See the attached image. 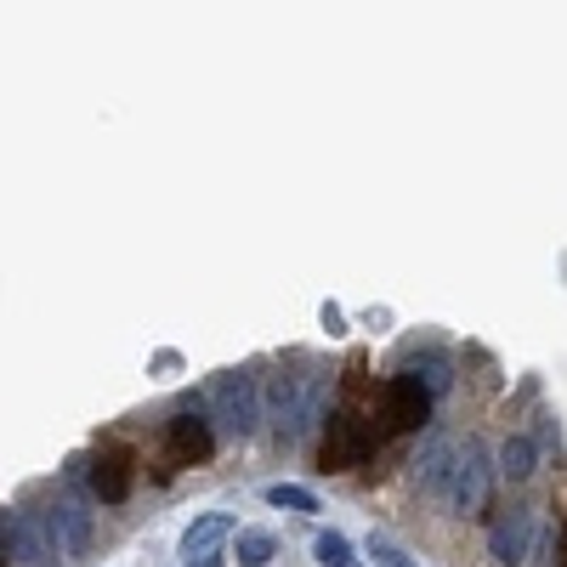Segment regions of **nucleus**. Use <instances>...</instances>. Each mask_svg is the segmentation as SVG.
<instances>
[{
    "label": "nucleus",
    "mask_w": 567,
    "mask_h": 567,
    "mask_svg": "<svg viewBox=\"0 0 567 567\" xmlns=\"http://www.w3.org/2000/svg\"><path fill=\"white\" fill-rule=\"evenodd\" d=\"M233 534H239V523H233L227 511H210V516H199V523H187V534H182V545H176V556L187 561V567H199V561H210Z\"/></svg>",
    "instance_id": "8"
},
{
    "label": "nucleus",
    "mask_w": 567,
    "mask_h": 567,
    "mask_svg": "<svg viewBox=\"0 0 567 567\" xmlns=\"http://www.w3.org/2000/svg\"><path fill=\"white\" fill-rule=\"evenodd\" d=\"M499 477H505V483H528V477H534V443H528V437H505V449H499Z\"/></svg>",
    "instance_id": "12"
},
{
    "label": "nucleus",
    "mask_w": 567,
    "mask_h": 567,
    "mask_svg": "<svg viewBox=\"0 0 567 567\" xmlns=\"http://www.w3.org/2000/svg\"><path fill=\"white\" fill-rule=\"evenodd\" d=\"M267 505H278V511H318V494L301 488V483H272L267 488Z\"/></svg>",
    "instance_id": "15"
},
{
    "label": "nucleus",
    "mask_w": 567,
    "mask_h": 567,
    "mask_svg": "<svg viewBox=\"0 0 567 567\" xmlns=\"http://www.w3.org/2000/svg\"><path fill=\"white\" fill-rule=\"evenodd\" d=\"M323 329H329V336H347V318H341V307H329V301H323Z\"/></svg>",
    "instance_id": "18"
},
{
    "label": "nucleus",
    "mask_w": 567,
    "mask_h": 567,
    "mask_svg": "<svg viewBox=\"0 0 567 567\" xmlns=\"http://www.w3.org/2000/svg\"><path fill=\"white\" fill-rule=\"evenodd\" d=\"M369 449H374V432L352 414V409H341V414H329V425H323V443H318V471H352V465H363L369 460Z\"/></svg>",
    "instance_id": "3"
},
{
    "label": "nucleus",
    "mask_w": 567,
    "mask_h": 567,
    "mask_svg": "<svg viewBox=\"0 0 567 567\" xmlns=\"http://www.w3.org/2000/svg\"><path fill=\"white\" fill-rule=\"evenodd\" d=\"M210 414H216V425H221V437H233V443H245V437L256 432V420H261V392H256V381H250L245 369L216 374V386H210Z\"/></svg>",
    "instance_id": "2"
},
{
    "label": "nucleus",
    "mask_w": 567,
    "mask_h": 567,
    "mask_svg": "<svg viewBox=\"0 0 567 567\" xmlns=\"http://www.w3.org/2000/svg\"><path fill=\"white\" fill-rule=\"evenodd\" d=\"M210 454H216V432H210V420H199V409H182V414L165 425V471L205 465Z\"/></svg>",
    "instance_id": "5"
},
{
    "label": "nucleus",
    "mask_w": 567,
    "mask_h": 567,
    "mask_svg": "<svg viewBox=\"0 0 567 567\" xmlns=\"http://www.w3.org/2000/svg\"><path fill=\"white\" fill-rule=\"evenodd\" d=\"M454 465H460V443H454V437H432V443H425V454L414 460V477H420V488H425V494L449 499Z\"/></svg>",
    "instance_id": "9"
},
{
    "label": "nucleus",
    "mask_w": 567,
    "mask_h": 567,
    "mask_svg": "<svg viewBox=\"0 0 567 567\" xmlns=\"http://www.w3.org/2000/svg\"><path fill=\"white\" fill-rule=\"evenodd\" d=\"M432 420V392H425L414 374H392L386 381V432L398 437V432H414V425H425Z\"/></svg>",
    "instance_id": "6"
},
{
    "label": "nucleus",
    "mask_w": 567,
    "mask_h": 567,
    "mask_svg": "<svg viewBox=\"0 0 567 567\" xmlns=\"http://www.w3.org/2000/svg\"><path fill=\"white\" fill-rule=\"evenodd\" d=\"M488 550H494L499 567H523L528 550H534V511L528 505H511L499 523H494V534H488Z\"/></svg>",
    "instance_id": "7"
},
{
    "label": "nucleus",
    "mask_w": 567,
    "mask_h": 567,
    "mask_svg": "<svg viewBox=\"0 0 567 567\" xmlns=\"http://www.w3.org/2000/svg\"><path fill=\"white\" fill-rule=\"evenodd\" d=\"M369 556H374V567H414V561H409L392 539H369Z\"/></svg>",
    "instance_id": "17"
},
{
    "label": "nucleus",
    "mask_w": 567,
    "mask_h": 567,
    "mask_svg": "<svg viewBox=\"0 0 567 567\" xmlns=\"http://www.w3.org/2000/svg\"><path fill=\"white\" fill-rule=\"evenodd\" d=\"M45 523H52V534H58L63 561H80V550H85V539H91V516H85L74 499H58L52 511H45Z\"/></svg>",
    "instance_id": "11"
},
{
    "label": "nucleus",
    "mask_w": 567,
    "mask_h": 567,
    "mask_svg": "<svg viewBox=\"0 0 567 567\" xmlns=\"http://www.w3.org/2000/svg\"><path fill=\"white\" fill-rule=\"evenodd\" d=\"M272 534H261V528H245L239 534V567H267L272 561Z\"/></svg>",
    "instance_id": "16"
},
{
    "label": "nucleus",
    "mask_w": 567,
    "mask_h": 567,
    "mask_svg": "<svg viewBox=\"0 0 567 567\" xmlns=\"http://www.w3.org/2000/svg\"><path fill=\"white\" fill-rule=\"evenodd\" d=\"M199 567H216V561H199Z\"/></svg>",
    "instance_id": "19"
},
{
    "label": "nucleus",
    "mask_w": 567,
    "mask_h": 567,
    "mask_svg": "<svg viewBox=\"0 0 567 567\" xmlns=\"http://www.w3.org/2000/svg\"><path fill=\"white\" fill-rule=\"evenodd\" d=\"M403 374H414V381L432 392V398H443L449 386H454V369H449V358H420V363H403Z\"/></svg>",
    "instance_id": "13"
},
{
    "label": "nucleus",
    "mask_w": 567,
    "mask_h": 567,
    "mask_svg": "<svg viewBox=\"0 0 567 567\" xmlns=\"http://www.w3.org/2000/svg\"><path fill=\"white\" fill-rule=\"evenodd\" d=\"M131 449H103L97 460H91V494H97L103 505H120L131 494Z\"/></svg>",
    "instance_id": "10"
},
{
    "label": "nucleus",
    "mask_w": 567,
    "mask_h": 567,
    "mask_svg": "<svg viewBox=\"0 0 567 567\" xmlns=\"http://www.w3.org/2000/svg\"><path fill=\"white\" fill-rule=\"evenodd\" d=\"M318 398H323V374H272V386H267V409L278 420V449H290L312 414H318Z\"/></svg>",
    "instance_id": "1"
},
{
    "label": "nucleus",
    "mask_w": 567,
    "mask_h": 567,
    "mask_svg": "<svg viewBox=\"0 0 567 567\" xmlns=\"http://www.w3.org/2000/svg\"><path fill=\"white\" fill-rule=\"evenodd\" d=\"M488 483H494V465H488V449L477 437L460 443V465H454V483H449V511L454 516H477L488 505Z\"/></svg>",
    "instance_id": "4"
},
{
    "label": "nucleus",
    "mask_w": 567,
    "mask_h": 567,
    "mask_svg": "<svg viewBox=\"0 0 567 567\" xmlns=\"http://www.w3.org/2000/svg\"><path fill=\"white\" fill-rule=\"evenodd\" d=\"M312 556H318V567H352V545H347V534H318L312 539Z\"/></svg>",
    "instance_id": "14"
}]
</instances>
